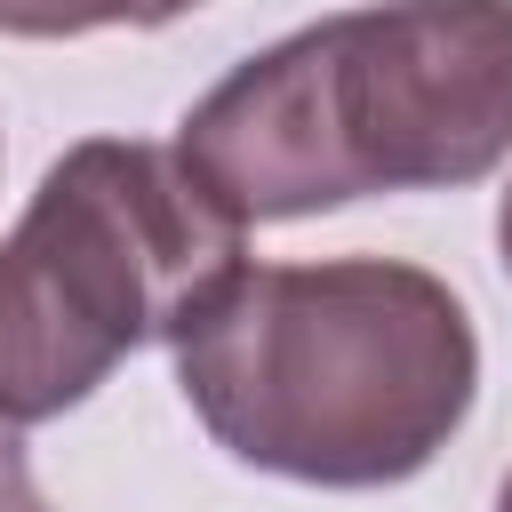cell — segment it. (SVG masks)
<instances>
[{
  "instance_id": "obj_3",
  "label": "cell",
  "mask_w": 512,
  "mask_h": 512,
  "mask_svg": "<svg viewBox=\"0 0 512 512\" xmlns=\"http://www.w3.org/2000/svg\"><path fill=\"white\" fill-rule=\"evenodd\" d=\"M240 264V224L168 144H72L0 240V424L80 408L128 352L176 344Z\"/></svg>"
},
{
  "instance_id": "obj_5",
  "label": "cell",
  "mask_w": 512,
  "mask_h": 512,
  "mask_svg": "<svg viewBox=\"0 0 512 512\" xmlns=\"http://www.w3.org/2000/svg\"><path fill=\"white\" fill-rule=\"evenodd\" d=\"M496 256H504V272H512V184H504V200H496Z\"/></svg>"
},
{
  "instance_id": "obj_1",
  "label": "cell",
  "mask_w": 512,
  "mask_h": 512,
  "mask_svg": "<svg viewBox=\"0 0 512 512\" xmlns=\"http://www.w3.org/2000/svg\"><path fill=\"white\" fill-rule=\"evenodd\" d=\"M192 416L256 472L392 488L424 472L480 392L456 288L392 256L240 264L176 336Z\"/></svg>"
},
{
  "instance_id": "obj_2",
  "label": "cell",
  "mask_w": 512,
  "mask_h": 512,
  "mask_svg": "<svg viewBox=\"0 0 512 512\" xmlns=\"http://www.w3.org/2000/svg\"><path fill=\"white\" fill-rule=\"evenodd\" d=\"M168 152L240 232L472 184L512 152V8L320 16L232 64Z\"/></svg>"
},
{
  "instance_id": "obj_4",
  "label": "cell",
  "mask_w": 512,
  "mask_h": 512,
  "mask_svg": "<svg viewBox=\"0 0 512 512\" xmlns=\"http://www.w3.org/2000/svg\"><path fill=\"white\" fill-rule=\"evenodd\" d=\"M0 512H48V496H40V480H32V464H24L8 424H0Z\"/></svg>"
},
{
  "instance_id": "obj_6",
  "label": "cell",
  "mask_w": 512,
  "mask_h": 512,
  "mask_svg": "<svg viewBox=\"0 0 512 512\" xmlns=\"http://www.w3.org/2000/svg\"><path fill=\"white\" fill-rule=\"evenodd\" d=\"M496 512H512V472H504V488H496Z\"/></svg>"
}]
</instances>
